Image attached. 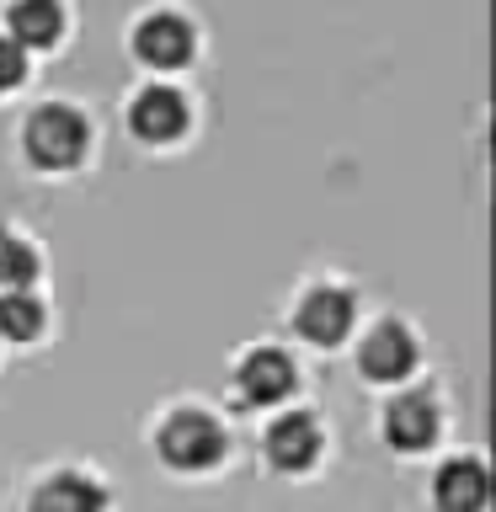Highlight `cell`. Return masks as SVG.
Returning a JSON list of instances; mask_svg holds the SVG:
<instances>
[{
  "label": "cell",
  "mask_w": 496,
  "mask_h": 512,
  "mask_svg": "<svg viewBox=\"0 0 496 512\" xmlns=\"http://www.w3.org/2000/svg\"><path fill=\"white\" fill-rule=\"evenodd\" d=\"M91 150H96V123L70 96H43L16 123V155L32 176H70L91 160Z\"/></svg>",
  "instance_id": "obj_1"
},
{
  "label": "cell",
  "mask_w": 496,
  "mask_h": 512,
  "mask_svg": "<svg viewBox=\"0 0 496 512\" xmlns=\"http://www.w3.org/2000/svg\"><path fill=\"white\" fill-rule=\"evenodd\" d=\"M150 454L171 475H214L230 459V422L208 400H171L150 422Z\"/></svg>",
  "instance_id": "obj_2"
},
{
  "label": "cell",
  "mask_w": 496,
  "mask_h": 512,
  "mask_svg": "<svg viewBox=\"0 0 496 512\" xmlns=\"http://www.w3.org/2000/svg\"><path fill=\"white\" fill-rule=\"evenodd\" d=\"M283 326L299 347L310 352H336L352 342V331L363 326V294L358 283L336 278V272H315L304 278L294 294H288V310H283Z\"/></svg>",
  "instance_id": "obj_3"
},
{
  "label": "cell",
  "mask_w": 496,
  "mask_h": 512,
  "mask_svg": "<svg viewBox=\"0 0 496 512\" xmlns=\"http://www.w3.org/2000/svg\"><path fill=\"white\" fill-rule=\"evenodd\" d=\"M123 43H128V59L144 70V80H176L203 54V32L182 6H144L128 22Z\"/></svg>",
  "instance_id": "obj_4"
},
{
  "label": "cell",
  "mask_w": 496,
  "mask_h": 512,
  "mask_svg": "<svg viewBox=\"0 0 496 512\" xmlns=\"http://www.w3.org/2000/svg\"><path fill=\"white\" fill-rule=\"evenodd\" d=\"M304 384V368L294 358V347L283 342H251L246 352L230 358V374H224V395H230L235 411H283L294 406Z\"/></svg>",
  "instance_id": "obj_5"
},
{
  "label": "cell",
  "mask_w": 496,
  "mask_h": 512,
  "mask_svg": "<svg viewBox=\"0 0 496 512\" xmlns=\"http://www.w3.org/2000/svg\"><path fill=\"white\" fill-rule=\"evenodd\" d=\"M192 128H198V107H192L182 80H139L123 96V134L139 150H182Z\"/></svg>",
  "instance_id": "obj_6"
},
{
  "label": "cell",
  "mask_w": 496,
  "mask_h": 512,
  "mask_svg": "<svg viewBox=\"0 0 496 512\" xmlns=\"http://www.w3.org/2000/svg\"><path fill=\"white\" fill-rule=\"evenodd\" d=\"M352 368L374 390H400L422 374V331L406 315H374L352 331Z\"/></svg>",
  "instance_id": "obj_7"
},
{
  "label": "cell",
  "mask_w": 496,
  "mask_h": 512,
  "mask_svg": "<svg viewBox=\"0 0 496 512\" xmlns=\"http://www.w3.org/2000/svg\"><path fill=\"white\" fill-rule=\"evenodd\" d=\"M443 427H448L443 395L432 390V384H422V379L390 390V395H384V406H379V443L390 448L395 459L432 454L438 438H443Z\"/></svg>",
  "instance_id": "obj_8"
},
{
  "label": "cell",
  "mask_w": 496,
  "mask_h": 512,
  "mask_svg": "<svg viewBox=\"0 0 496 512\" xmlns=\"http://www.w3.org/2000/svg\"><path fill=\"white\" fill-rule=\"evenodd\" d=\"M256 448H262V464L272 475H310L326 454V422L310 406H283L262 422Z\"/></svg>",
  "instance_id": "obj_9"
},
{
  "label": "cell",
  "mask_w": 496,
  "mask_h": 512,
  "mask_svg": "<svg viewBox=\"0 0 496 512\" xmlns=\"http://www.w3.org/2000/svg\"><path fill=\"white\" fill-rule=\"evenodd\" d=\"M22 512H112V486L91 464H54L32 480Z\"/></svg>",
  "instance_id": "obj_10"
},
{
  "label": "cell",
  "mask_w": 496,
  "mask_h": 512,
  "mask_svg": "<svg viewBox=\"0 0 496 512\" xmlns=\"http://www.w3.org/2000/svg\"><path fill=\"white\" fill-rule=\"evenodd\" d=\"M0 32L27 59L59 54L70 38V0H0Z\"/></svg>",
  "instance_id": "obj_11"
},
{
  "label": "cell",
  "mask_w": 496,
  "mask_h": 512,
  "mask_svg": "<svg viewBox=\"0 0 496 512\" xmlns=\"http://www.w3.org/2000/svg\"><path fill=\"white\" fill-rule=\"evenodd\" d=\"M427 502H432V512H486V502H491L486 454L464 448V454L438 459V470L427 480Z\"/></svg>",
  "instance_id": "obj_12"
},
{
  "label": "cell",
  "mask_w": 496,
  "mask_h": 512,
  "mask_svg": "<svg viewBox=\"0 0 496 512\" xmlns=\"http://www.w3.org/2000/svg\"><path fill=\"white\" fill-rule=\"evenodd\" d=\"M48 336L43 288H0V347H32Z\"/></svg>",
  "instance_id": "obj_13"
},
{
  "label": "cell",
  "mask_w": 496,
  "mask_h": 512,
  "mask_svg": "<svg viewBox=\"0 0 496 512\" xmlns=\"http://www.w3.org/2000/svg\"><path fill=\"white\" fill-rule=\"evenodd\" d=\"M0 288H43V246L0 219Z\"/></svg>",
  "instance_id": "obj_14"
},
{
  "label": "cell",
  "mask_w": 496,
  "mask_h": 512,
  "mask_svg": "<svg viewBox=\"0 0 496 512\" xmlns=\"http://www.w3.org/2000/svg\"><path fill=\"white\" fill-rule=\"evenodd\" d=\"M27 80H32V59L6 38V32H0V102H6V96H16Z\"/></svg>",
  "instance_id": "obj_15"
},
{
  "label": "cell",
  "mask_w": 496,
  "mask_h": 512,
  "mask_svg": "<svg viewBox=\"0 0 496 512\" xmlns=\"http://www.w3.org/2000/svg\"><path fill=\"white\" fill-rule=\"evenodd\" d=\"M0 352H6V347H0Z\"/></svg>",
  "instance_id": "obj_16"
}]
</instances>
